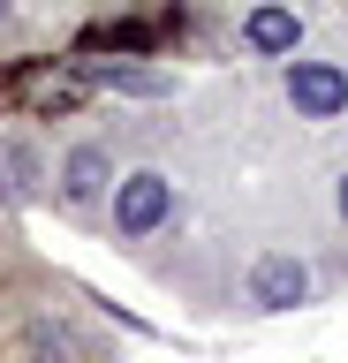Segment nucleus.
<instances>
[{
  "instance_id": "obj_1",
  "label": "nucleus",
  "mask_w": 348,
  "mask_h": 363,
  "mask_svg": "<svg viewBox=\"0 0 348 363\" xmlns=\"http://www.w3.org/2000/svg\"><path fill=\"white\" fill-rule=\"evenodd\" d=\"M167 220H174V182H167L159 167H137V174L114 182V235L144 242V235H159Z\"/></svg>"
},
{
  "instance_id": "obj_2",
  "label": "nucleus",
  "mask_w": 348,
  "mask_h": 363,
  "mask_svg": "<svg viewBox=\"0 0 348 363\" xmlns=\"http://www.w3.org/2000/svg\"><path fill=\"white\" fill-rule=\"evenodd\" d=\"M288 106L303 121H341L348 113V68L341 61H288Z\"/></svg>"
},
{
  "instance_id": "obj_3",
  "label": "nucleus",
  "mask_w": 348,
  "mask_h": 363,
  "mask_svg": "<svg viewBox=\"0 0 348 363\" xmlns=\"http://www.w3.org/2000/svg\"><path fill=\"white\" fill-rule=\"evenodd\" d=\"M303 295H310V265H303L296 250H265L250 265V303L257 311H296Z\"/></svg>"
},
{
  "instance_id": "obj_4",
  "label": "nucleus",
  "mask_w": 348,
  "mask_h": 363,
  "mask_svg": "<svg viewBox=\"0 0 348 363\" xmlns=\"http://www.w3.org/2000/svg\"><path fill=\"white\" fill-rule=\"evenodd\" d=\"M174 30H182V8H174V16H152V23H137V16L91 23V30H84V53H152V45L174 38Z\"/></svg>"
},
{
  "instance_id": "obj_5",
  "label": "nucleus",
  "mask_w": 348,
  "mask_h": 363,
  "mask_svg": "<svg viewBox=\"0 0 348 363\" xmlns=\"http://www.w3.org/2000/svg\"><path fill=\"white\" fill-rule=\"evenodd\" d=\"M76 84L84 91H129V99H167L174 76L167 68H129V61H76Z\"/></svg>"
},
{
  "instance_id": "obj_6",
  "label": "nucleus",
  "mask_w": 348,
  "mask_h": 363,
  "mask_svg": "<svg viewBox=\"0 0 348 363\" xmlns=\"http://www.w3.org/2000/svg\"><path fill=\"white\" fill-rule=\"evenodd\" d=\"M242 45L265 53V61H280V53L303 45V16L288 8V0H265V8H250V23H242Z\"/></svg>"
},
{
  "instance_id": "obj_7",
  "label": "nucleus",
  "mask_w": 348,
  "mask_h": 363,
  "mask_svg": "<svg viewBox=\"0 0 348 363\" xmlns=\"http://www.w3.org/2000/svg\"><path fill=\"white\" fill-rule=\"evenodd\" d=\"M106 174H114V167H106V152H99V144H76V152L61 159V197H69V204H99Z\"/></svg>"
},
{
  "instance_id": "obj_8",
  "label": "nucleus",
  "mask_w": 348,
  "mask_h": 363,
  "mask_svg": "<svg viewBox=\"0 0 348 363\" xmlns=\"http://www.w3.org/2000/svg\"><path fill=\"white\" fill-rule=\"evenodd\" d=\"M0 174H8V182H0L8 197H23V189H30V174H38V167H30V152H23V144H0Z\"/></svg>"
},
{
  "instance_id": "obj_9",
  "label": "nucleus",
  "mask_w": 348,
  "mask_h": 363,
  "mask_svg": "<svg viewBox=\"0 0 348 363\" xmlns=\"http://www.w3.org/2000/svg\"><path fill=\"white\" fill-rule=\"evenodd\" d=\"M341 220H348V174H341Z\"/></svg>"
},
{
  "instance_id": "obj_10",
  "label": "nucleus",
  "mask_w": 348,
  "mask_h": 363,
  "mask_svg": "<svg viewBox=\"0 0 348 363\" xmlns=\"http://www.w3.org/2000/svg\"><path fill=\"white\" fill-rule=\"evenodd\" d=\"M0 16H8V0H0Z\"/></svg>"
}]
</instances>
